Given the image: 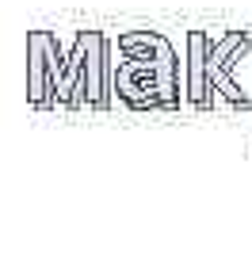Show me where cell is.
Instances as JSON below:
<instances>
[{"label": "cell", "instance_id": "cell-1", "mask_svg": "<svg viewBox=\"0 0 252 260\" xmlns=\"http://www.w3.org/2000/svg\"><path fill=\"white\" fill-rule=\"evenodd\" d=\"M27 104L34 111H107L111 54L103 31H77L73 50H61L54 31H27Z\"/></svg>", "mask_w": 252, "mask_h": 260}, {"label": "cell", "instance_id": "cell-2", "mask_svg": "<svg viewBox=\"0 0 252 260\" xmlns=\"http://www.w3.org/2000/svg\"><path fill=\"white\" fill-rule=\"evenodd\" d=\"M111 96H119V104H126L130 111H176L184 92L176 69L111 61Z\"/></svg>", "mask_w": 252, "mask_h": 260}, {"label": "cell", "instance_id": "cell-3", "mask_svg": "<svg viewBox=\"0 0 252 260\" xmlns=\"http://www.w3.org/2000/svg\"><path fill=\"white\" fill-rule=\"evenodd\" d=\"M210 84L229 107L252 111V31H226L214 39Z\"/></svg>", "mask_w": 252, "mask_h": 260}, {"label": "cell", "instance_id": "cell-4", "mask_svg": "<svg viewBox=\"0 0 252 260\" xmlns=\"http://www.w3.org/2000/svg\"><path fill=\"white\" fill-rule=\"evenodd\" d=\"M187 57H184V104L195 111H210L214 107V84H210V35L206 31H187L184 39Z\"/></svg>", "mask_w": 252, "mask_h": 260}, {"label": "cell", "instance_id": "cell-5", "mask_svg": "<svg viewBox=\"0 0 252 260\" xmlns=\"http://www.w3.org/2000/svg\"><path fill=\"white\" fill-rule=\"evenodd\" d=\"M115 54L119 61H141V65H161V69H176L179 73V57L172 50V42L161 31H119L115 39Z\"/></svg>", "mask_w": 252, "mask_h": 260}]
</instances>
